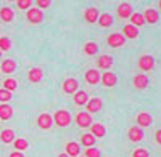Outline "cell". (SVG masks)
<instances>
[{"instance_id":"34","label":"cell","mask_w":161,"mask_h":157,"mask_svg":"<svg viewBox=\"0 0 161 157\" xmlns=\"http://www.w3.org/2000/svg\"><path fill=\"white\" fill-rule=\"evenodd\" d=\"M84 157H102V152L95 146H93V148H87L86 152H84Z\"/></svg>"},{"instance_id":"41","label":"cell","mask_w":161,"mask_h":157,"mask_svg":"<svg viewBox=\"0 0 161 157\" xmlns=\"http://www.w3.org/2000/svg\"><path fill=\"white\" fill-rule=\"evenodd\" d=\"M58 157H69V155H66V154H64V152H63V154H60V155H58Z\"/></svg>"},{"instance_id":"4","label":"cell","mask_w":161,"mask_h":157,"mask_svg":"<svg viewBox=\"0 0 161 157\" xmlns=\"http://www.w3.org/2000/svg\"><path fill=\"white\" fill-rule=\"evenodd\" d=\"M126 42V38L123 34H119V32H114V34H110L108 38H106V43H108L111 48H121L124 45Z\"/></svg>"},{"instance_id":"14","label":"cell","mask_w":161,"mask_h":157,"mask_svg":"<svg viewBox=\"0 0 161 157\" xmlns=\"http://www.w3.org/2000/svg\"><path fill=\"white\" fill-rule=\"evenodd\" d=\"M64 154L66 155H69V157H79L80 154V144L76 141H69V143H66V146H64Z\"/></svg>"},{"instance_id":"28","label":"cell","mask_w":161,"mask_h":157,"mask_svg":"<svg viewBox=\"0 0 161 157\" xmlns=\"http://www.w3.org/2000/svg\"><path fill=\"white\" fill-rule=\"evenodd\" d=\"M129 24H132L134 28H140V26H143L145 24V19H143V16H142V13H132L130 15V18H129Z\"/></svg>"},{"instance_id":"36","label":"cell","mask_w":161,"mask_h":157,"mask_svg":"<svg viewBox=\"0 0 161 157\" xmlns=\"http://www.w3.org/2000/svg\"><path fill=\"white\" fill-rule=\"evenodd\" d=\"M10 99H11V93H10V91H7V90H3V88H0V101H2L3 104H7Z\"/></svg>"},{"instance_id":"15","label":"cell","mask_w":161,"mask_h":157,"mask_svg":"<svg viewBox=\"0 0 161 157\" xmlns=\"http://www.w3.org/2000/svg\"><path fill=\"white\" fill-rule=\"evenodd\" d=\"M97 68L98 69H103V71H108L111 66H113V58L110 55H102L97 58Z\"/></svg>"},{"instance_id":"6","label":"cell","mask_w":161,"mask_h":157,"mask_svg":"<svg viewBox=\"0 0 161 157\" xmlns=\"http://www.w3.org/2000/svg\"><path fill=\"white\" fill-rule=\"evenodd\" d=\"M74 122H76V124H77L80 128H87V127H90V125L93 124V120H92L90 114H89V112H86V111L79 112V114L74 117Z\"/></svg>"},{"instance_id":"9","label":"cell","mask_w":161,"mask_h":157,"mask_svg":"<svg viewBox=\"0 0 161 157\" xmlns=\"http://www.w3.org/2000/svg\"><path fill=\"white\" fill-rule=\"evenodd\" d=\"M100 82H102V85L110 88V87H114L118 84V77H116L114 72H103L100 75Z\"/></svg>"},{"instance_id":"39","label":"cell","mask_w":161,"mask_h":157,"mask_svg":"<svg viewBox=\"0 0 161 157\" xmlns=\"http://www.w3.org/2000/svg\"><path fill=\"white\" fill-rule=\"evenodd\" d=\"M155 141L158 143V144H161V128L156 130V133H155Z\"/></svg>"},{"instance_id":"13","label":"cell","mask_w":161,"mask_h":157,"mask_svg":"<svg viewBox=\"0 0 161 157\" xmlns=\"http://www.w3.org/2000/svg\"><path fill=\"white\" fill-rule=\"evenodd\" d=\"M52 124H53V119H52V115L47 114V112L40 114V115L37 117V125H39V128L48 130V128H52Z\"/></svg>"},{"instance_id":"1","label":"cell","mask_w":161,"mask_h":157,"mask_svg":"<svg viewBox=\"0 0 161 157\" xmlns=\"http://www.w3.org/2000/svg\"><path fill=\"white\" fill-rule=\"evenodd\" d=\"M53 124L58 127H68L71 124V114L66 109H58L55 114H53Z\"/></svg>"},{"instance_id":"8","label":"cell","mask_w":161,"mask_h":157,"mask_svg":"<svg viewBox=\"0 0 161 157\" xmlns=\"http://www.w3.org/2000/svg\"><path fill=\"white\" fill-rule=\"evenodd\" d=\"M86 108H87L86 112H89V114H95V112L102 111V108H103V101H102L100 98H89V101H87V104H86Z\"/></svg>"},{"instance_id":"33","label":"cell","mask_w":161,"mask_h":157,"mask_svg":"<svg viewBox=\"0 0 161 157\" xmlns=\"http://www.w3.org/2000/svg\"><path fill=\"white\" fill-rule=\"evenodd\" d=\"M11 48V40L8 37H0V51H8Z\"/></svg>"},{"instance_id":"27","label":"cell","mask_w":161,"mask_h":157,"mask_svg":"<svg viewBox=\"0 0 161 157\" xmlns=\"http://www.w3.org/2000/svg\"><path fill=\"white\" fill-rule=\"evenodd\" d=\"M0 139H2V143H5V144H10V143L15 141V132H13L11 128H5L2 133H0Z\"/></svg>"},{"instance_id":"31","label":"cell","mask_w":161,"mask_h":157,"mask_svg":"<svg viewBox=\"0 0 161 157\" xmlns=\"http://www.w3.org/2000/svg\"><path fill=\"white\" fill-rule=\"evenodd\" d=\"M97 51H98V45L95 42H87L84 45V53L89 55V56H93V55H97Z\"/></svg>"},{"instance_id":"7","label":"cell","mask_w":161,"mask_h":157,"mask_svg":"<svg viewBox=\"0 0 161 157\" xmlns=\"http://www.w3.org/2000/svg\"><path fill=\"white\" fill-rule=\"evenodd\" d=\"M77 90H79V82L76 80V78H73V77L64 78V82H63V91H64V93L74 95Z\"/></svg>"},{"instance_id":"38","label":"cell","mask_w":161,"mask_h":157,"mask_svg":"<svg viewBox=\"0 0 161 157\" xmlns=\"http://www.w3.org/2000/svg\"><path fill=\"white\" fill-rule=\"evenodd\" d=\"M36 8H39V10H42V8H48L50 5H52V2H50V0H37V2H36Z\"/></svg>"},{"instance_id":"2","label":"cell","mask_w":161,"mask_h":157,"mask_svg":"<svg viewBox=\"0 0 161 157\" xmlns=\"http://www.w3.org/2000/svg\"><path fill=\"white\" fill-rule=\"evenodd\" d=\"M26 18H28V21L31 24H39V23L44 21V13H42V10L31 7L28 11H26Z\"/></svg>"},{"instance_id":"29","label":"cell","mask_w":161,"mask_h":157,"mask_svg":"<svg viewBox=\"0 0 161 157\" xmlns=\"http://www.w3.org/2000/svg\"><path fill=\"white\" fill-rule=\"evenodd\" d=\"M95 141H97V138L92 136L90 133H84L82 136H80V144L86 146V148H93L95 146Z\"/></svg>"},{"instance_id":"17","label":"cell","mask_w":161,"mask_h":157,"mask_svg":"<svg viewBox=\"0 0 161 157\" xmlns=\"http://www.w3.org/2000/svg\"><path fill=\"white\" fill-rule=\"evenodd\" d=\"M142 16H143L145 23H148V24H156L158 19H159V15H158V11L155 8H147Z\"/></svg>"},{"instance_id":"10","label":"cell","mask_w":161,"mask_h":157,"mask_svg":"<svg viewBox=\"0 0 161 157\" xmlns=\"http://www.w3.org/2000/svg\"><path fill=\"white\" fill-rule=\"evenodd\" d=\"M98 16H100V13L95 7H89L84 10V19L89 23V24H93V23H97L98 21Z\"/></svg>"},{"instance_id":"40","label":"cell","mask_w":161,"mask_h":157,"mask_svg":"<svg viewBox=\"0 0 161 157\" xmlns=\"http://www.w3.org/2000/svg\"><path fill=\"white\" fill-rule=\"evenodd\" d=\"M10 157H24V154H23V152H18V151H13V152L10 154Z\"/></svg>"},{"instance_id":"23","label":"cell","mask_w":161,"mask_h":157,"mask_svg":"<svg viewBox=\"0 0 161 157\" xmlns=\"http://www.w3.org/2000/svg\"><path fill=\"white\" fill-rule=\"evenodd\" d=\"M123 35H124V38H137L139 37V29L137 28H134L132 24H126L124 28H123Z\"/></svg>"},{"instance_id":"21","label":"cell","mask_w":161,"mask_h":157,"mask_svg":"<svg viewBox=\"0 0 161 157\" xmlns=\"http://www.w3.org/2000/svg\"><path fill=\"white\" fill-rule=\"evenodd\" d=\"M90 135L95 138H103L106 135V128L103 124H92L90 125Z\"/></svg>"},{"instance_id":"11","label":"cell","mask_w":161,"mask_h":157,"mask_svg":"<svg viewBox=\"0 0 161 157\" xmlns=\"http://www.w3.org/2000/svg\"><path fill=\"white\" fill-rule=\"evenodd\" d=\"M153 124V117L152 114L148 112H140L137 115V127L139 128H147V127H150Z\"/></svg>"},{"instance_id":"43","label":"cell","mask_w":161,"mask_h":157,"mask_svg":"<svg viewBox=\"0 0 161 157\" xmlns=\"http://www.w3.org/2000/svg\"><path fill=\"white\" fill-rule=\"evenodd\" d=\"M0 58H2V51H0Z\"/></svg>"},{"instance_id":"19","label":"cell","mask_w":161,"mask_h":157,"mask_svg":"<svg viewBox=\"0 0 161 157\" xmlns=\"http://www.w3.org/2000/svg\"><path fill=\"white\" fill-rule=\"evenodd\" d=\"M13 19H15V11H13V8H10V7H2L0 8V21L11 23Z\"/></svg>"},{"instance_id":"20","label":"cell","mask_w":161,"mask_h":157,"mask_svg":"<svg viewBox=\"0 0 161 157\" xmlns=\"http://www.w3.org/2000/svg\"><path fill=\"white\" fill-rule=\"evenodd\" d=\"M42 77H44V71L40 68H32L28 72V78H29V82H32V84H39L40 80H42Z\"/></svg>"},{"instance_id":"32","label":"cell","mask_w":161,"mask_h":157,"mask_svg":"<svg viewBox=\"0 0 161 157\" xmlns=\"http://www.w3.org/2000/svg\"><path fill=\"white\" fill-rule=\"evenodd\" d=\"M18 88V82L15 80V78H11V77H8V78H5L3 80V90H7V91H15Z\"/></svg>"},{"instance_id":"42","label":"cell","mask_w":161,"mask_h":157,"mask_svg":"<svg viewBox=\"0 0 161 157\" xmlns=\"http://www.w3.org/2000/svg\"><path fill=\"white\" fill-rule=\"evenodd\" d=\"M158 8L161 10V0H159V2H158Z\"/></svg>"},{"instance_id":"12","label":"cell","mask_w":161,"mask_h":157,"mask_svg":"<svg viewBox=\"0 0 161 157\" xmlns=\"http://www.w3.org/2000/svg\"><path fill=\"white\" fill-rule=\"evenodd\" d=\"M127 136H129V141H132V143H139V141L143 139L145 135H143V130L139 128V127L136 125V127H130V128H129Z\"/></svg>"},{"instance_id":"30","label":"cell","mask_w":161,"mask_h":157,"mask_svg":"<svg viewBox=\"0 0 161 157\" xmlns=\"http://www.w3.org/2000/svg\"><path fill=\"white\" fill-rule=\"evenodd\" d=\"M13 144H15V149H16L18 152H24L26 149L29 148V143L26 141V139H23V138H15Z\"/></svg>"},{"instance_id":"35","label":"cell","mask_w":161,"mask_h":157,"mask_svg":"<svg viewBox=\"0 0 161 157\" xmlns=\"http://www.w3.org/2000/svg\"><path fill=\"white\" fill-rule=\"evenodd\" d=\"M16 7L21 10H29L32 7V0H16Z\"/></svg>"},{"instance_id":"44","label":"cell","mask_w":161,"mask_h":157,"mask_svg":"<svg viewBox=\"0 0 161 157\" xmlns=\"http://www.w3.org/2000/svg\"><path fill=\"white\" fill-rule=\"evenodd\" d=\"M79 157H84V155H79Z\"/></svg>"},{"instance_id":"37","label":"cell","mask_w":161,"mask_h":157,"mask_svg":"<svg viewBox=\"0 0 161 157\" xmlns=\"http://www.w3.org/2000/svg\"><path fill=\"white\" fill-rule=\"evenodd\" d=\"M132 157H150V154H148V151L143 149V148H137L136 151L132 152Z\"/></svg>"},{"instance_id":"3","label":"cell","mask_w":161,"mask_h":157,"mask_svg":"<svg viewBox=\"0 0 161 157\" xmlns=\"http://www.w3.org/2000/svg\"><path fill=\"white\" fill-rule=\"evenodd\" d=\"M155 68V58L152 55H143L139 59V69L143 72H148Z\"/></svg>"},{"instance_id":"25","label":"cell","mask_w":161,"mask_h":157,"mask_svg":"<svg viewBox=\"0 0 161 157\" xmlns=\"http://www.w3.org/2000/svg\"><path fill=\"white\" fill-rule=\"evenodd\" d=\"M103 29H106V28H111L113 26V16L110 15V13H102V15L98 16V21H97Z\"/></svg>"},{"instance_id":"24","label":"cell","mask_w":161,"mask_h":157,"mask_svg":"<svg viewBox=\"0 0 161 157\" xmlns=\"http://www.w3.org/2000/svg\"><path fill=\"white\" fill-rule=\"evenodd\" d=\"M0 71H2L3 74H11L16 71V63L13 59H5L2 64H0Z\"/></svg>"},{"instance_id":"5","label":"cell","mask_w":161,"mask_h":157,"mask_svg":"<svg viewBox=\"0 0 161 157\" xmlns=\"http://www.w3.org/2000/svg\"><path fill=\"white\" fill-rule=\"evenodd\" d=\"M116 13H118V16H119V18L127 19V18H130V15L134 13V7H132V3H129V2H123V3H119V5H118Z\"/></svg>"},{"instance_id":"22","label":"cell","mask_w":161,"mask_h":157,"mask_svg":"<svg viewBox=\"0 0 161 157\" xmlns=\"http://www.w3.org/2000/svg\"><path fill=\"white\" fill-rule=\"evenodd\" d=\"M73 96H74V103L77 104V106H86L87 101H89V95L84 90H77Z\"/></svg>"},{"instance_id":"18","label":"cell","mask_w":161,"mask_h":157,"mask_svg":"<svg viewBox=\"0 0 161 157\" xmlns=\"http://www.w3.org/2000/svg\"><path fill=\"white\" fill-rule=\"evenodd\" d=\"M148 84H150V80L145 74H137L136 77H134V87H136L137 90H145L147 87H148Z\"/></svg>"},{"instance_id":"16","label":"cell","mask_w":161,"mask_h":157,"mask_svg":"<svg viewBox=\"0 0 161 157\" xmlns=\"http://www.w3.org/2000/svg\"><path fill=\"white\" fill-rule=\"evenodd\" d=\"M100 72H98V69H89V71H86V75H84V78H86V82L87 84H90V85H97L98 82H100Z\"/></svg>"},{"instance_id":"26","label":"cell","mask_w":161,"mask_h":157,"mask_svg":"<svg viewBox=\"0 0 161 157\" xmlns=\"http://www.w3.org/2000/svg\"><path fill=\"white\" fill-rule=\"evenodd\" d=\"M13 115V108L10 104H0V120H8Z\"/></svg>"}]
</instances>
